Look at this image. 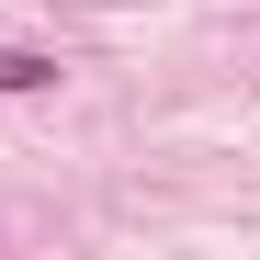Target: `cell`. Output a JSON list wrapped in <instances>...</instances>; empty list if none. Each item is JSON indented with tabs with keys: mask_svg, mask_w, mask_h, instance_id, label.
<instances>
[{
	"mask_svg": "<svg viewBox=\"0 0 260 260\" xmlns=\"http://www.w3.org/2000/svg\"><path fill=\"white\" fill-rule=\"evenodd\" d=\"M57 57H34V46H0V91H46Z\"/></svg>",
	"mask_w": 260,
	"mask_h": 260,
	"instance_id": "cell-1",
	"label": "cell"
}]
</instances>
